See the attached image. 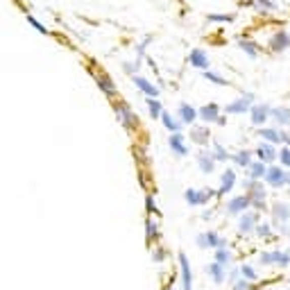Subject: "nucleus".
Here are the masks:
<instances>
[{
	"instance_id": "obj_1",
	"label": "nucleus",
	"mask_w": 290,
	"mask_h": 290,
	"mask_svg": "<svg viewBox=\"0 0 290 290\" xmlns=\"http://www.w3.org/2000/svg\"><path fill=\"white\" fill-rule=\"evenodd\" d=\"M111 107H114V114H116V118H118V123L123 125L127 132H134V129H138L141 127V120H138V116L134 114V109L129 107L125 100H114L111 102Z\"/></svg>"
},
{
	"instance_id": "obj_2",
	"label": "nucleus",
	"mask_w": 290,
	"mask_h": 290,
	"mask_svg": "<svg viewBox=\"0 0 290 290\" xmlns=\"http://www.w3.org/2000/svg\"><path fill=\"white\" fill-rule=\"evenodd\" d=\"M89 72H91V77L95 80V84L100 86V91H102L104 95L114 102V100H118V91H116V82L109 77V72L104 70V68H100V66H95V61H91L89 64Z\"/></svg>"
},
{
	"instance_id": "obj_3",
	"label": "nucleus",
	"mask_w": 290,
	"mask_h": 290,
	"mask_svg": "<svg viewBox=\"0 0 290 290\" xmlns=\"http://www.w3.org/2000/svg\"><path fill=\"white\" fill-rule=\"evenodd\" d=\"M245 193L252 200V209L254 211H263L265 209V200H268V188H265V182H245Z\"/></svg>"
},
{
	"instance_id": "obj_4",
	"label": "nucleus",
	"mask_w": 290,
	"mask_h": 290,
	"mask_svg": "<svg viewBox=\"0 0 290 290\" xmlns=\"http://www.w3.org/2000/svg\"><path fill=\"white\" fill-rule=\"evenodd\" d=\"M254 104V93H243L240 98H236L234 102H227L225 107H222V114L227 116H238V114H249V109H252Z\"/></svg>"
},
{
	"instance_id": "obj_5",
	"label": "nucleus",
	"mask_w": 290,
	"mask_h": 290,
	"mask_svg": "<svg viewBox=\"0 0 290 290\" xmlns=\"http://www.w3.org/2000/svg\"><path fill=\"white\" fill-rule=\"evenodd\" d=\"M265 184L270 188H283L288 182V170L281 166H268V172H265Z\"/></svg>"
},
{
	"instance_id": "obj_6",
	"label": "nucleus",
	"mask_w": 290,
	"mask_h": 290,
	"mask_svg": "<svg viewBox=\"0 0 290 290\" xmlns=\"http://www.w3.org/2000/svg\"><path fill=\"white\" fill-rule=\"evenodd\" d=\"M249 209H252V200H249L247 193H245V195H236L227 202V213L229 215H243L245 211H249Z\"/></svg>"
},
{
	"instance_id": "obj_7",
	"label": "nucleus",
	"mask_w": 290,
	"mask_h": 290,
	"mask_svg": "<svg viewBox=\"0 0 290 290\" xmlns=\"http://www.w3.org/2000/svg\"><path fill=\"white\" fill-rule=\"evenodd\" d=\"M259 220H261L259 211H245V213L238 218V231H240L243 236H252L254 231H256V225H259Z\"/></svg>"
},
{
	"instance_id": "obj_8",
	"label": "nucleus",
	"mask_w": 290,
	"mask_h": 290,
	"mask_svg": "<svg viewBox=\"0 0 290 290\" xmlns=\"http://www.w3.org/2000/svg\"><path fill=\"white\" fill-rule=\"evenodd\" d=\"M259 261L263 265H279V268H288L290 252H281V249H274V252H263V254L259 256Z\"/></svg>"
},
{
	"instance_id": "obj_9",
	"label": "nucleus",
	"mask_w": 290,
	"mask_h": 290,
	"mask_svg": "<svg viewBox=\"0 0 290 290\" xmlns=\"http://www.w3.org/2000/svg\"><path fill=\"white\" fill-rule=\"evenodd\" d=\"M268 48H270V52H277V55L286 52L288 48H290V34H288L286 30H277L272 37H270Z\"/></svg>"
},
{
	"instance_id": "obj_10",
	"label": "nucleus",
	"mask_w": 290,
	"mask_h": 290,
	"mask_svg": "<svg viewBox=\"0 0 290 290\" xmlns=\"http://www.w3.org/2000/svg\"><path fill=\"white\" fill-rule=\"evenodd\" d=\"M270 111H272V107L265 102H254L252 109H249V118H252V125H256V127H263L265 123L270 120Z\"/></svg>"
},
{
	"instance_id": "obj_11",
	"label": "nucleus",
	"mask_w": 290,
	"mask_h": 290,
	"mask_svg": "<svg viewBox=\"0 0 290 290\" xmlns=\"http://www.w3.org/2000/svg\"><path fill=\"white\" fill-rule=\"evenodd\" d=\"M254 157L259 159V161H263V163H268V166H272V163L279 159V150L274 148L272 143H265V141H263L261 145H256Z\"/></svg>"
},
{
	"instance_id": "obj_12",
	"label": "nucleus",
	"mask_w": 290,
	"mask_h": 290,
	"mask_svg": "<svg viewBox=\"0 0 290 290\" xmlns=\"http://www.w3.org/2000/svg\"><path fill=\"white\" fill-rule=\"evenodd\" d=\"M197 114H200V120L204 125H215L218 118L222 116V107L220 104H215V102H206L204 107L197 109Z\"/></svg>"
},
{
	"instance_id": "obj_13",
	"label": "nucleus",
	"mask_w": 290,
	"mask_h": 290,
	"mask_svg": "<svg viewBox=\"0 0 290 290\" xmlns=\"http://www.w3.org/2000/svg\"><path fill=\"white\" fill-rule=\"evenodd\" d=\"M177 118L182 120V125H195V120L200 118V114H197V109L193 107L191 102H179V109H177Z\"/></svg>"
},
{
	"instance_id": "obj_14",
	"label": "nucleus",
	"mask_w": 290,
	"mask_h": 290,
	"mask_svg": "<svg viewBox=\"0 0 290 290\" xmlns=\"http://www.w3.org/2000/svg\"><path fill=\"white\" fill-rule=\"evenodd\" d=\"M272 225H283V222H290V202H274L272 204Z\"/></svg>"
},
{
	"instance_id": "obj_15",
	"label": "nucleus",
	"mask_w": 290,
	"mask_h": 290,
	"mask_svg": "<svg viewBox=\"0 0 290 290\" xmlns=\"http://www.w3.org/2000/svg\"><path fill=\"white\" fill-rule=\"evenodd\" d=\"M179 270H182V290H193V270L184 252H179Z\"/></svg>"
},
{
	"instance_id": "obj_16",
	"label": "nucleus",
	"mask_w": 290,
	"mask_h": 290,
	"mask_svg": "<svg viewBox=\"0 0 290 290\" xmlns=\"http://www.w3.org/2000/svg\"><path fill=\"white\" fill-rule=\"evenodd\" d=\"M188 64L193 66V68L197 70H209V55H206L204 50H200V48H195V50H191V55H188Z\"/></svg>"
},
{
	"instance_id": "obj_17",
	"label": "nucleus",
	"mask_w": 290,
	"mask_h": 290,
	"mask_svg": "<svg viewBox=\"0 0 290 290\" xmlns=\"http://www.w3.org/2000/svg\"><path fill=\"white\" fill-rule=\"evenodd\" d=\"M236 170L234 168H227L225 172H222V177H220V188H218V195H227V193H231L234 191V186H236Z\"/></svg>"
},
{
	"instance_id": "obj_18",
	"label": "nucleus",
	"mask_w": 290,
	"mask_h": 290,
	"mask_svg": "<svg viewBox=\"0 0 290 290\" xmlns=\"http://www.w3.org/2000/svg\"><path fill=\"white\" fill-rule=\"evenodd\" d=\"M215 159L213 154L209 152V150H200V154H197V168H200L204 175H211V172L215 170Z\"/></svg>"
},
{
	"instance_id": "obj_19",
	"label": "nucleus",
	"mask_w": 290,
	"mask_h": 290,
	"mask_svg": "<svg viewBox=\"0 0 290 290\" xmlns=\"http://www.w3.org/2000/svg\"><path fill=\"white\" fill-rule=\"evenodd\" d=\"M168 145H170V150H172V154H175V157H186V154H188V145H186V138H184L182 132L170 134Z\"/></svg>"
},
{
	"instance_id": "obj_20",
	"label": "nucleus",
	"mask_w": 290,
	"mask_h": 290,
	"mask_svg": "<svg viewBox=\"0 0 290 290\" xmlns=\"http://www.w3.org/2000/svg\"><path fill=\"white\" fill-rule=\"evenodd\" d=\"M270 118L277 123V127L290 129V109L288 107H272V111H270Z\"/></svg>"
},
{
	"instance_id": "obj_21",
	"label": "nucleus",
	"mask_w": 290,
	"mask_h": 290,
	"mask_svg": "<svg viewBox=\"0 0 290 290\" xmlns=\"http://www.w3.org/2000/svg\"><path fill=\"white\" fill-rule=\"evenodd\" d=\"M132 82L138 86V89L143 91L145 95H148V98H159V93H161V91H159V86H154L152 82L145 80V77H141V75H134V77H132Z\"/></svg>"
},
{
	"instance_id": "obj_22",
	"label": "nucleus",
	"mask_w": 290,
	"mask_h": 290,
	"mask_svg": "<svg viewBox=\"0 0 290 290\" xmlns=\"http://www.w3.org/2000/svg\"><path fill=\"white\" fill-rule=\"evenodd\" d=\"M265 172H268V163L259 161V159H254V161L249 163V168H247L249 179H254V182H263L265 179Z\"/></svg>"
},
{
	"instance_id": "obj_23",
	"label": "nucleus",
	"mask_w": 290,
	"mask_h": 290,
	"mask_svg": "<svg viewBox=\"0 0 290 290\" xmlns=\"http://www.w3.org/2000/svg\"><path fill=\"white\" fill-rule=\"evenodd\" d=\"M254 152L252 150H238V152H234L231 154V163H236V166L238 168H245V170H247L249 168V163L254 161Z\"/></svg>"
},
{
	"instance_id": "obj_24",
	"label": "nucleus",
	"mask_w": 290,
	"mask_h": 290,
	"mask_svg": "<svg viewBox=\"0 0 290 290\" xmlns=\"http://www.w3.org/2000/svg\"><path fill=\"white\" fill-rule=\"evenodd\" d=\"M238 48L249 57V59H256L261 55V46L252 39H238Z\"/></svg>"
},
{
	"instance_id": "obj_25",
	"label": "nucleus",
	"mask_w": 290,
	"mask_h": 290,
	"mask_svg": "<svg viewBox=\"0 0 290 290\" xmlns=\"http://www.w3.org/2000/svg\"><path fill=\"white\" fill-rule=\"evenodd\" d=\"M161 123H163V127H166L170 134L182 132V120L175 118V116H172L170 111H163V114H161Z\"/></svg>"
},
{
	"instance_id": "obj_26",
	"label": "nucleus",
	"mask_w": 290,
	"mask_h": 290,
	"mask_svg": "<svg viewBox=\"0 0 290 290\" xmlns=\"http://www.w3.org/2000/svg\"><path fill=\"white\" fill-rule=\"evenodd\" d=\"M191 141L195 145H209V127H195V125H193Z\"/></svg>"
},
{
	"instance_id": "obj_27",
	"label": "nucleus",
	"mask_w": 290,
	"mask_h": 290,
	"mask_svg": "<svg viewBox=\"0 0 290 290\" xmlns=\"http://www.w3.org/2000/svg\"><path fill=\"white\" fill-rule=\"evenodd\" d=\"M259 136L263 138L265 143H272V145L281 143V136H279V129L277 127H261L259 129Z\"/></svg>"
},
{
	"instance_id": "obj_28",
	"label": "nucleus",
	"mask_w": 290,
	"mask_h": 290,
	"mask_svg": "<svg viewBox=\"0 0 290 290\" xmlns=\"http://www.w3.org/2000/svg\"><path fill=\"white\" fill-rule=\"evenodd\" d=\"M206 272L211 274V279H213L215 283H225V279H227V268L225 265H220V263H211L209 268H206Z\"/></svg>"
},
{
	"instance_id": "obj_29",
	"label": "nucleus",
	"mask_w": 290,
	"mask_h": 290,
	"mask_svg": "<svg viewBox=\"0 0 290 290\" xmlns=\"http://www.w3.org/2000/svg\"><path fill=\"white\" fill-rule=\"evenodd\" d=\"M145 238H148V245H152V240H157V238H159L157 222L152 220V215L145 218Z\"/></svg>"
},
{
	"instance_id": "obj_30",
	"label": "nucleus",
	"mask_w": 290,
	"mask_h": 290,
	"mask_svg": "<svg viewBox=\"0 0 290 290\" xmlns=\"http://www.w3.org/2000/svg\"><path fill=\"white\" fill-rule=\"evenodd\" d=\"M202 77H204L206 82H211V84H215V86H229V80L227 77H222L220 72H215V70H204L202 72Z\"/></svg>"
},
{
	"instance_id": "obj_31",
	"label": "nucleus",
	"mask_w": 290,
	"mask_h": 290,
	"mask_svg": "<svg viewBox=\"0 0 290 290\" xmlns=\"http://www.w3.org/2000/svg\"><path fill=\"white\" fill-rule=\"evenodd\" d=\"M145 102H148V111H150V116H152L154 120L161 118V114H163V104L159 102V98H148Z\"/></svg>"
},
{
	"instance_id": "obj_32",
	"label": "nucleus",
	"mask_w": 290,
	"mask_h": 290,
	"mask_svg": "<svg viewBox=\"0 0 290 290\" xmlns=\"http://www.w3.org/2000/svg\"><path fill=\"white\" fill-rule=\"evenodd\" d=\"M211 154H213V159L218 163H225V161H231V154L227 152L225 148H222L220 143H213V150H211Z\"/></svg>"
},
{
	"instance_id": "obj_33",
	"label": "nucleus",
	"mask_w": 290,
	"mask_h": 290,
	"mask_svg": "<svg viewBox=\"0 0 290 290\" xmlns=\"http://www.w3.org/2000/svg\"><path fill=\"white\" fill-rule=\"evenodd\" d=\"M254 7L259 9V12L268 14V12H277L279 5H277V0H254Z\"/></svg>"
},
{
	"instance_id": "obj_34",
	"label": "nucleus",
	"mask_w": 290,
	"mask_h": 290,
	"mask_svg": "<svg viewBox=\"0 0 290 290\" xmlns=\"http://www.w3.org/2000/svg\"><path fill=\"white\" fill-rule=\"evenodd\" d=\"M259 238H263V240H268V238H274V234H272V225L270 222H259L256 225V231H254Z\"/></svg>"
},
{
	"instance_id": "obj_35",
	"label": "nucleus",
	"mask_w": 290,
	"mask_h": 290,
	"mask_svg": "<svg viewBox=\"0 0 290 290\" xmlns=\"http://www.w3.org/2000/svg\"><path fill=\"white\" fill-rule=\"evenodd\" d=\"M152 41H154V37H150V34H148V37H145L143 41L136 46V64H141L145 57H148V55H145V50H148V46H150Z\"/></svg>"
},
{
	"instance_id": "obj_36",
	"label": "nucleus",
	"mask_w": 290,
	"mask_h": 290,
	"mask_svg": "<svg viewBox=\"0 0 290 290\" xmlns=\"http://www.w3.org/2000/svg\"><path fill=\"white\" fill-rule=\"evenodd\" d=\"M215 263H220V265H229L231 263V252H229V247H220V249H215Z\"/></svg>"
},
{
	"instance_id": "obj_37",
	"label": "nucleus",
	"mask_w": 290,
	"mask_h": 290,
	"mask_svg": "<svg viewBox=\"0 0 290 290\" xmlns=\"http://www.w3.org/2000/svg\"><path fill=\"white\" fill-rule=\"evenodd\" d=\"M240 277L245 279V281H249V283H254L256 279H259V272L252 268V265H240Z\"/></svg>"
},
{
	"instance_id": "obj_38",
	"label": "nucleus",
	"mask_w": 290,
	"mask_h": 290,
	"mask_svg": "<svg viewBox=\"0 0 290 290\" xmlns=\"http://www.w3.org/2000/svg\"><path fill=\"white\" fill-rule=\"evenodd\" d=\"M209 23H234V14H209Z\"/></svg>"
},
{
	"instance_id": "obj_39",
	"label": "nucleus",
	"mask_w": 290,
	"mask_h": 290,
	"mask_svg": "<svg viewBox=\"0 0 290 290\" xmlns=\"http://www.w3.org/2000/svg\"><path fill=\"white\" fill-rule=\"evenodd\" d=\"M25 18H27V23H30V25H32V27H34V30H37V32H41V34H46V37H48V34H50V32H48V27H46V25H43V23H41V21H39V18H37V16H32V14H27V16H25Z\"/></svg>"
},
{
	"instance_id": "obj_40",
	"label": "nucleus",
	"mask_w": 290,
	"mask_h": 290,
	"mask_svg": "<svg viewBox=\"0 0 290 290\" xmlns=\"http://www.w3.org/2000/svg\"><path fill=\"white\" fill-rule=\"evenodd\" d=\"M145 211H148V215H159V206H157V202H154V197L150 195H145Z\"/></svg>"
},
{
	"instance_id": "obj_41",
	"label": "nucleus",
	"mask_w": 290,
	"mask_h": 290,
	"mask_svg": "<svg viewBox=\"0 0 290 290\" xmlns=\"http://www.w3.org/2000/svg\"><path fill=\"white\" fill-rule=\"evenodd\" d=\"M279 161H281V168L290 170V148H286V145L279 150Z\"/></svg>"
},
{
	"instance_id": "obj_42",
	"label": "nucleus",
	"mask_w": 290,
	"mask_h": 290,
	"mask_svg": "<svg viewBox=\"0 0 290 290\" xmlns=\"http://www.w3.org/2000/svg\"><path fill=\"white\" fill-rule=\"evenodd\" d=\"M138 68H141V64H136V61H125L123 64V70L127 72L129 77H134V72H138Z\"/></svg>"
},
{
	"instance_id": "obj_43",
	"label": "nucleus",
	"mask_w": 290,
	"mask_h": 290,
	"mask_svg": "<svg viewBox=\"0 0 290 290\" xmlns=\"http://www.w3.org/2000/svg\"><path fill=\"white\" fill-rule=\"evenodd\" d=\"M152 259H154V263H161L163 259H166V249H161V247H157L152 252Z\"/></svg>"
},
{
	"instance_id": "obj_44",
	"label": "nucleus",
	"mask_w": 290,
	"mask_h": 290,
	"mask_svg": "<svg viewBox=\"0 0 290 290\" xmlns=\"http://www.w3.org/2000/svg\"><path fill=\"white\" fill-rule=\"evenodd\" d=\"M249 288H252V283H249V281H245L243 277H240L238 281L234 283V290H249Z\"/></svg>"
},
{
	"instance_id": "obj_45",
	"label": "nucleus",
	"mask_w": 290,
	"mask_h": 290,
	"mask_svg": "<svg viewBox=\"0 0 290 290\" xmlns=\"http://www.w3.org/2000/svg\"><path fill=\"white\" fill-rule=\"evenodd\" d=\"M279 136H281V145L290 148V134H288V129H279Z\"/></svg>"
},
{
	"instance_id": "obj_46",
	"label": "nucleus",
	"mask_w": 290,
	"mask_h": 290,
	"mask_svg": "<svg viewBox=\"0 0 290 290\" xmlns=\"http://www.w3.org/2000/svg\"><path fill=\"white\" fill-rule=\"evenodd\" d=\"M197 247H202V249L209 247V238H206V234H200V236H197Z\"/></svg>"
},
{
	"instance_id": "obj_47",
	"label": "nucleus",
	"mask_w": 290,
	"mask_h": 290,
	"mask_svg": "<svg viewBox=\"0 0 290 290\" xmlns=\"http://www.w3.org/2000/svg\"><path fill=\"white\" fill-rule=\"evenodd\" d=\"M240 279V268H231V272H229V281L231 283H236Z\"/></svg>"
},
{
	"instance_id": "obj_48",
	"label": "nucleus",
	"mask_w": 290,
	"mask_h": 290,
	"mask_svg": "<svg viewBox=\"0 0 290 290\" xmlns=\"http://www.w3.org/2000/svg\"><path fill=\"white\" fill-rule=\"evenodd\" d=\"M277 229L281 231L283 236H290V227H288V222H283V225H277Z\"/></svg>"
},
{
	"instance_id": "obj_49",
	"label": "nucleus",
	"mask_w": 290,
	"mask_h": 290,
	"mask_svg": "<svg viewBox=\"0 0 290 290\" xmlns=\"http://www.w3.org/2000/svg\"><path fill=\"white\" fill-rule=\"evenodd\" d=\"M238 5H245V7H254V0H238Z\"/></svg>"
},
{
	"instance_id": "obj_50",
	"label": "nucleus",
	"mask_w": 290,
	"mask_h": 290,
	"mask_svg": "<svg viewBox=\"0 0 290 290\" xmlns=\"http://www.w3.org/2000/svg\"><path fill=\"white\" fill-rule=\"evenodd\" d=\"M286 186H290V170H288V182H286Z\"/></svg>"
},
{
	"instance_id": "obj_51",
	"label": "nucleus",
	"mask_w": 290,
	"mask_h": 290,
	"mask_svg": "<svg viewBox=\"0 0 290 290\" xmlns=\"http://www.w3.org/2000/svg\"><path fill=\"white\" fill-rule=\"evenodd\" d=\"M163 290H175V288H172V286H168V288H163Z\"/></svg>"
},
{
	"instance_id": "obj_52",
	"label": "nucleus",
	"mask_w": 290,
	"mask_h": 290,
	"mask_svg": "<svg viewBox=\"0 0 290 290\" xmlns=\"http://www.w3.org/2000/svg\"><path fill=\"white\" fill-rule=\"evenodd\" d=\"M288 252H290V249H288Z\"/></svg>"
}]
</instances>
